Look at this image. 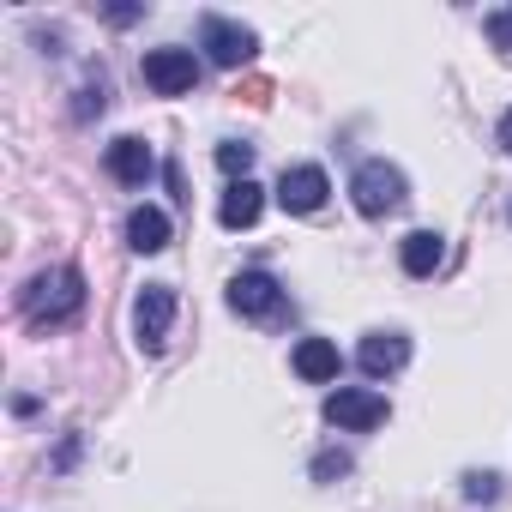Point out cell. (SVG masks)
I'll list each match as a JSON object with an SVG mask.
<instances>
[{"instance_id": "cell-1", "label": "cell", "mask_w": 512, "mask_h": 512, "mask_svg": "<svg viewBox=\"0 0 512 512\" xmlns=\"http://www.w3.org/2000/svg\"><path fill=\"white\" fill-rule=\"evenodd\" d=\"M79 308H85V272H79V266H55V272H37V278L25 284V320H31L37 332L79 320Z\"/></svg>"}, {"instance_id": "cell-2", "label": "cell", "mask_w": 512, "mask_h": 512, "mask_svg": "<svg viewBox=\"0 0 512 512\" xmlns=\"http://www.w3.org/2000/svg\"><path fill=\"white\" fill-rule=\"evenodd\" d=\"M350 193H356V211H362V217H392V211H404V199H410V181H404V169H398V163H386V157H368V163L356 169Z\"/></svg>"}, {"instance_id": "cell-3", "label": "cell", "mask_w": 512, "mask_h": 512, "mask_svg": "<svg viewBox=\"0 0 512 512\" xmlns=\"http://www.w3.org/2000/svg\"><path fill=\"white\" fill-rule=\"evenodd\" d=\"M199 49L217 67H247L253 55H260V37H253L247 25H235V19H223V13H205L199 19Z\"/></svg>"}, {"instance_id": "cell-4", "label": "cell", "mask_w": 512, "mask_h": 512, "mask_svg": "<svg viewBox=\"0 0 512 512\" xmlns=\"http://www.w3.org/2000/svg\"><path fill=\"white\" fill-rule=\"evenodd\" d=\"M139 73H145V85H151L157 97H187V91L199 85L193 49H151V55L139 61Z\"/></svg>"}, {"instance_id": "cell-5", "label": "cell", "mask_w": 512, "mask_h": 512, "mask_svg": "<svg viewBox=\"0 0 512 512\" xmlns=\"http://www.w3.org/2000/svg\"><path fill=\"white\" fill-rule=\"evenodd\" d=\"M386 416H392V404H386L380 392H368V386H338V392L326 398V422H332V428L368 434V428H380Z\"/></svg>"}, {"instance_id": "cell-6", "label": "cell", "mask_w": 512, "mask_h": 512, "mask_svg": "<svg viewBox=\"0 0 512 512\" xmlns=\"http://www.w3.org/2000/svg\"><path fill=\"white\" fill-rule=\"evenodd\" d=\"M169 320H175V290H169V284H145L139 302H133V332H139V350H145V356L163 350Z\"/></svg>"}, {"instance_id": "cell-7", "label": "cell", "mask_w": 512, "mask_h": 512, "mask_svg": "<svg viewBox=\"0 0 512 512\" xmlns=\"http://www.w3.org/2000/svg\"><path fill=\"white\" fill-rule=\"evenodd\" d=\"M326 193H332V181H326L320 163H296V169H284V181H278V205H284L290 217H314V211L326 205Z\"/></svg>"}, {"instance_id": "cell-8", "label": "cell", "mask_w": 512, "mask_h": 512, "mask_svg": "<svg viewBox=\"0 0 512 512\" xmlns=\"http://www.w3.org/2000/svg\"><path fill=\"white\" fill-rule=\"evenodd\" d=\"M229 308H235L241 320H272V314H284V290H278V278H266V272H241V278L229 284Z\"/></svg>"}, {"instance_id": "cell-9", "label": "cell", "mask_w": 512, "mask_h": 512, "mask_svg": "<svg viewBox=\"0 0 512 512\" xmlns=\"http://www.w3.org/2000/svg\"><path fill=\"white\" fill-rule=\"evenodd\" d=\"M356 362H362L368 380H386V374H398V368L410 362V338H404V332H374V338H362Z\"/></svg>"}, {"instance_id": "cell-10", "label": "cell", "mask_w": 512, "mask_h": 512, "mask_svg": "<svg viewBox=\"0 0 512 512\" xmlns=\"http://www.w3.org/2000/svg\"><path fill=\"white\" fill-rule=\"evenodd\" d=\"M260 211H266V187L247 175V181H229V193L217 205V223L223 229H253V223H260Z\"/></svg>"}, {"instance_id": "cell-11", "label": "cell", "mask_w": 512, "mask_h": 512, "mask_svg": "<svg viewBox=\"0 0 512 512\" xmlns=\"http://www.w3.org/2000/svg\"><path fill=\"white\" fill-rule=\"evenodd\" d=\"M151 169H157V157H151V145H145V139H133V133H127V139H115V145H109V175H115L121 187H145V181H151Z\"/></svg>"}, {"instance_id": "cell-12", "label": "cell", "mask_w": 512, "mask_h": 512, "mask_svg": "<svg viewBox=\"0 0 512 512\" xmlns=\"http://www.w3.org/2000/svg\"><path fill=\"white\" fill-rule=\"evenodd\" d=\"M398 260H404V272H410V278H434V272H440V260H446V241H440L434 229H410V235H404V247H398Z\"/></svg>"}, {"instance_id": "cell-13", "label": "cell", "mask_w": 512, "mask_h": 512, "mask_svg": "<svg viewBox=\"0 0 512 512\" xmlns=\"http://www.w3.org/2000/svg\"><path fill=\"white\" fill-rule=\"evenodd\" d=\"M127 247L133 253H163L169 247V217L157 205H133L127 211Z\"/></svg>"}, {"instance_id": "cell-14", "label": "cell", "mask_w": 512, "mask_h": 512, "mask_svg": "<svg viewBox=\"0 0 512 512\" xmlns=\"http://www.w3.org/2000/svg\"><path fill=\"white\" fill-rule=\"evenodd\" d=\"M338 344L332 338H302L296 344V374L308 380V386H326V380H338Z\"/></svg>"}, {"instance_id": "cell-15", "label": "cell", "mask_w": 512, "mask_h": 512, "mask_svg": "<svg viewBox=\"0 0 512 512\" xmlns=\"http://www.w3.org/2000/svg\"><path fill=\"white\" fill-rule=\"evenodd\" d=\"M217 169L229 175V181H247V169H253V145H217Z\"/></svg>"}, {"instance_id": "cell-16", "label": "cell", "mask_w": 512, "mask_h": 512, "mask_svg": "<svg viewBox=\"0 0 512 512\" xmlns=\"http://www.w3.org/2000/svg\"><path fill=\"white\" fill-rule=\"evenodd\" d=\"M314 476H320V482L350 476V452H320V458H314Z\"/></svg>"}, {"instance_id": "cell-17", "label": "cell", "mask_w": 512, "mask_h": 512, "mask_svg": "<svg viewBox=\"0 0 512 512\" xmlns=\"http://www.w3.org/2000/svg\"><path fill=\"white\" fill-rule=\"evenodd\" d=\"M464 494H470V500H494V494H500V476H494V470H476V476H464Z\"/></svg>"}, {"instance_id": "cell-18", "label": "cell", "mask_w": 512, "mask_h": 512, "mask_svg": "<svg viewBox=\"0 0 512 512\" xmlns=\"http://www.w3.org/2000/svg\"><path fill=\"white\" fill-rule=\"evenodd\" d=\"M488 37L500 55H512V13H488Z\"/></svg>"}, {"instance_id": "cell-19", "label": "cell", "mask_w": 512, "mask_h": 512, "mask_svg": "<svg viewBox=\"0 0 512 512\" xmlns=\"http://www.w3.org/2000/svg\"><path fill=\"white\" fill-rule=\"evenodd\" d=\"M79 97H85V103H79V121H91V115H103V79H97V85H85Z\"/></svg>"}, {"instance_id": "cell-20", "label": "cell", "mask_w": 512, "mask_h": 512, "mask_svg": "<svg viewBox=\"0 0 512 512\" xmlns=\"http://www.w3.org/2000/svg\"><path fill=\"white\" fill-rule=\"evenodd\" d=\"M494 139H500V151H506V157H512V109H506V115H500V133H494Z\"/></svg>"}, {"instance_id": "cell-21", "label": "cell", "mask_w": 512, "mask_h": 512, "mask_svg": "<svg viewBox=\"0 0 512 512\" xmlns=\"http://www.w3.org/2000/svg\"><path fill=\"white\" fill-rule=\"evenodd\" d=\"M506 217H512V205H506Z\"/></svg>"}]
</instances>
